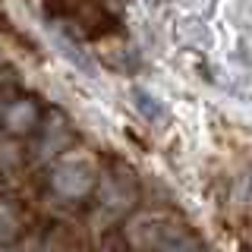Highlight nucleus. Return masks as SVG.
<instances>
[{"label": "nucleus", "mask_w": 252, "mask_h": 252, "mask_svg": "<svg viewBox=\"0 0 252 252\" xmlns=\"http://www.w3.org/2000/svg\"><path fill=\"white\" fill-rule=\"evenodd\" d=\"M54 38H57V41H54V44H57V51L63 54V57H66V60H73L76 66L82 69V73H92V57H89V54L82 51V47H79V44H73V41H69V38L57 35V32H54Z\"/></svg>", "instance_id": "nucleus-4"}, {"label": "nucleus", "mask_w": 252, "mask_h": 252, "mask_svg": "<svg viewBox=\"0 0 252 252\" xmlns=\"http://www.w3.org/2000/svg\"><path fill=\"white\" fill-rule=\"evenodd\" d=\"M16 227H19V220H16V211L10 205H0V240H10L16 233Z\"/></svg>", "instance_id": "nucleus-5"}, {"label": "nucleus", "mask_w": 252, "mask_h": 252, "mask_svg": "<svg viewBox=\"0 0 252 252\" xmlns=\"http://www.w3.org/2000/svg\"><path fill=\"white\" fill-rule=\"evenodd\" d=\"M35 117H38V110H35L32 101H16V104L6 107L3 120H6V126H10L13 132H26V129L35 126Z\"/></svg>", "instance_id": "nucleus-3"}, {"label": "nucleus", "mask_w": 252, "mask_h": 252, "mask_svg": "<svg viewBox=\"0 0 252 252\" xmlns=\"http://www.w3.org/2000/svg\"><path fill=\"white\" fill-rule=\"evenodd\" d=\"M0 117H6V110H3V107H0Z\"/></svg>", "instance_id": "nucleus-6"}, {"label": "nucleus", "mask_w": 252, "mask_h": 252, "mask_svg": "<svg viewBox=\"0 0 252 252\" xmlns=\"http://www.w3.org/2000/svg\"><path fill=\"white\" fill-rule=\"evenodd\" d=\"M94 183H98V170H94V161L89 155H66L54 164L51 170V186L54 192L63 195V199H82L89 195Z\"/></svg>", "instance_id": "nucleus-1"}, {"label": "nucleus", "mask_w": 252, "mask_h": 252, "mask_svg": "<svg viewBox=\"0 0 252 252\" xmlns=\"http://www.w3.org/2000/svg\"><path fill=\"white\" fill-rule=\"evenodd\" d=\"M132 104H136L139 114L145 117V120H152V123H161L164 117H167V107H164V101L158 98V94H152L148 89H132Z\"/></svg>", "instance_id": "nucleus-2"}]
</instances>
